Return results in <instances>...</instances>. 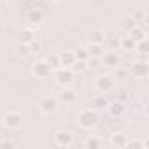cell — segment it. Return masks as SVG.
<instances>
[{"label": "cell", "mask_w": 149, "mask_h": 149, "mask_svg": "<svg viewBox=\"0 0 149 149\" xmlns=\"http://www.w3.org/2000/svg\"><path fill=\"white\" fill-rule=\"evenodd\" d=\"M128 37H130V39H133L135 42H139V40L146 39V32H144L139 25H135L133 28H130V30H128Z\"/></svg>", "instance_id": "2e32d148"}, {"label": "cell", "mask_w": 149, "mask_h": 149, "mask_svg": "<svg viewBox=\"0 0 149 149\" xmlns=\"http://www.w3.org/2000/svg\"><path fill=\"white\" fill-rule=\"evenodd\" d=\"M135 25H137V23H135V21H133V19H132V18H130V19H128V21H126V30H130V28H133V26H135Z\"/></svg>", "instance_id": "d6a6232c"}, {"label": "cell", "mask_w": 149, "mask_h": 149, "mask_svg": "<svg viewBox=\"0 0 149 149\" xmlns=\"http://www.w3.org/2000/svg\"><path fill=\"white\" fill-rule=\"evenodd\" d=\"M128 74H130L128 68L118 65V67H116V72H114V79H119V81H121V79H126V77H128Z\"/></svg>", "instance_id": "4316f807"}, {"label": "cell", "mask_w": 149, "mask_h": 149, "mask_svg": "<svg viewBox=\"0 0 149 149\" xmlns=\"http://www.w3.org/2000/svg\"><path fill=\"white\" fill-rule=\"evenodd\" d=\"M51 67L46 63V60H39L32 65V74L37 77V79H47L51 76Z\"/></svg>", "instance_id": "5b68a950"}, {"label": "cell", "mask_w": 149, "mask_h": 149, "mask_svg": "<svg viewBox=\"0 0 149 149\" xmlns=\"http://www.w3.org/2000/svg\"><path fill=\"white\" fill-rule=\"evenodd\" d=\"M128 72H132L137 79H146L149 76V63L146 60H139V61H135V63L130 65Z\"/></svg>", "instance_id": "277c9868"}, {"label": "cell", "mask_w": 149, "mask_h": 149, "mask_svg": "<svg viewBox=\"0 0 149 149\" xmlns=\"http://www.w3.org/2000/svg\"><path fill=\"white\" fill-rule=\"evenodd\" d=\"M70 70L72 72H77V74H81V72H84V70H88V61H83V60H76L72 65H70Z\"/></svg>", "instance_id": "ffe728a7"}, {"label": "cell", "mask_w": 149, "mask_h": 149, "mask_svg": "<svg viewBox=\"0 0 149 149\" xmlns=\"http://www.w3.org/2000/svg\"><path fill=\"white\" fill-rule=\"evenodd\" d=\"M54 142H56V146H60V147H68V146H72V142H74V133H72L70 130H58V132L54 133Z\"/></svg>", "instance_id": "52a82bcc"}, {"label": "cell", "mask_w": 149, "mask_h": 149, "mask_svg": "<svg viewBox=\"0 0 149 149\" xmlns=\"http://www.w3.org/2000/svg\"><path fill=\"white\" fill-rule=\"evenodd\" d=\"M118 100H119V102H123V104H125V102H126V100H128V95H126V91H121V93H119V95H118Z\"/></svg>", "instance_id": "1f68e13d"}, {"label": "cell", "mask_w": 149, "mask_h": 149, "mask_svg": "<svg viewBox=\"0 0 149 149\" xmlns=\"http://www.w3.org/2000/svg\"><path fill=\"white\" fill-rule=\"evenodd\" d=\"M74 56H76V60L88 61V58H90V53H88V49H86V47H79L76 53H74Z\"/></svg>", "instance_id": "83f0119b"}, {"label": "cell", "mask_w": 149, "mask_h": 149, "mask_svg": "<svg viewBox=\"0 0 149 149\" xmlns=\"http://www.w3.org/2000/svg\"><path fill=\"white\" fill-rule=\"evenodd\" d=\"M88 40H90L91 44H104V42L107 40V35H105L102 30H93V32H90Z\"/></svg>", "instance_id": "9a60e30c"}, {"label": "cell", "mask_w": 149, "mask_h": 149, "mask_svg": "<svg viewBox=\"0 0 149 149\" xmlns=\"http://www.w3.org/2000/svg\"><path fill=\"white\" fill-rule=\"evenodd\" d=\"M51 2H61V0H51Z\"/></svg>", "instance_id": "e575fe53"}, {"label": "cell", "mask_w": 149, "mask_h": 149, "mask_svg": "<svg viewBox=\"0 0 149 149\" xmlns=\"http://www.w3.org/2000/svg\"><path fill=\"white\" fill-rule=\"evenodd\" d=\"M14 53L19 56V58H28L32 53H30V47H28V44H23V42H18L16 44V47H14Z\"/></svg>", "instance_id": "d6986e66"}, {"label": "cell", "mask_w": 149, "mask_h": 149, "mask_svg": "<svg viewBox=\"0 0 149 149\" xmlns=\"http://www.w3.org/2000/svg\"><path fill=\"white\" fill-rule=\"evenodd\" d=\"M116 86V79L112 76H107V74H102V76H98L95 79V90L98 93H111Z\"/></svg>", "instance_id": "7a4b0ae2"}, {"label": "cell", "mask_w": 149, "mask_h": 149, "mask_svg": "<svg viewBox=\"0 0 149 149\" xmlns=\"http://www.w3.org/2000/svg\"><path fill=\"white\" fill-rule=\"evenodd\" d=\"M119 46H121V49L123 51H133L135 49V40L133 39H130V37H123L121 40H119Z\"/></svg>", "instance_id": "44dd1931"}, {"label": "cell", "mask_w": 149, "mask_h": 149, "mask_svg": "<svg viewBox=\"0 0 149 149\" xmlns=\"http://www.w3.org/2000/svg\"><path fill=\"white\" fill-rule=\"evenodd\" d=\"M46 63L51 67V70H54V68L61 67V65H60V56H58V54H47V58H46Z\"/></svg>", "instance_id": "cb8c5ba5"}, {"label": "cell", "mask_w": 149, "mask_h": 149, "mask_svg": "<svg viewBox=\"0 0 149 149\" xmlns=\"http://www.w3.org/2000/svg\"><path fill=\"white\" fill-rule=\"evenodd\" d=\"M54 81L60 86H68L74 81V72L70 70V67H58L54 72Z\"/></svg>", "instance_id": "3957f363"}, {"label": "cell", "mask_w": 149, "mask_h": 149, "mask_svg": "<svg viewBox=\"0 0 149 149\" xmlns=\"http://www.w3.org/2000/svg\"><path fill=\"white\" fill-rule=\"evenodd\" d=\"M77 123L81 128L84 130H91L97 126L98 123V114L93 111V109H83L79 114H77Z\"/></svg>", "instance_id": "6da1fadb"}, {"label": "cell", "mask_w": 149, "mask_h": 149, "mask_svg": "<svg viewBox=\"0 0 149 149\" xmlns=\"http://www.w3.org/2000/svg\"><path fill=\"white\" fill-rule=\"evenodd\" d=\"M28 47H30V53H40L42 51V42L39 39H33L32 42H28Z\"/></svg>", "instance_id": "f546056e"}, {"label": "cell", "mask_w": 149, "mask_h": 149, "mask_svg": "<svg viewBox=\"0 0 149 149\" xmlns=\"http://www.w3.org/2000/svg\"><path fill=\"white\" fill-rule=\"evenodd\" d=\"M130 18H132V19H133V21L139 25V23H142V21H144L146 14H144V11H140V9H135V11L130 14Z\"/></svg>", "instance_id": "f1b7e54d"}, {"label": "cell", "mask_w": 149, "mask_h": 149, "mask_svg": "<svg viewBox=\"0 0 149 149\" xmlns=\"http://www.w3.org/2000/svg\"><path fill=\"white\" fill-rule=\"evenodd\" d=\"M147 146V142H144V140H140V139H128V142H126V147L125 149H144Z\"/></svg>", "instance_id": "603a6c76"}, {"label": "cell", "mask_w": 149, "mask_h": 149, "mask_svg": "<svg viewBox=\"0 0 149 149\" xmlns=\"http://www.w3.org/2000/svg\"><path fill=\"white\" fill-rule=\"evenodd\" d=\"M33 39H37V35H35L33 28H23V30L18 33V40H19V42H23V44H28V42H32Z\"/></svg>", "instance_id": "5bb4252c"}, {"label": "cell", "mask_w": 149, "mask_h": 149, "mask_svg": "<svg viewBox=\"0 0 149 149\" xmlns=\"http://www.w3.org/2000/svg\"><path fill=\"white\" fill-rule=\"evenodd\" d=\"M39 107H40V111H42L44 114H51V112L56 111V98H53V97H44V98H40Z\"/></svg>", "instance_id": "9c48e42d"}, {"label": "cell", "mask_w": 149, "mask_h": 149, "mask_svg": "<svg viewBox=\"0 0 149 149\" xmlns=\"http://www.w3.org/2000/svg\"><path fill=\"white\" fill-rule=\"evenodd\" d=\"M2 142H4V139H2V137H0V146H2Z\"/></svg>", "instance_id": "836d02e7"}, {"label": "cell", "mask_w": 149, "mask_h": 149, "mask_svg": "<svg viewBox=\"0 0 149 149\" xmlns=\"http://www.w3.org/2000/svg\"><path fill=\"white\" fill-rule=\"evenodd\" d=\"M58 56H60V65L61 67H70L74 61H76V56H74V53H70V51H63Z\"/></svg>", "instance_id": "ac0fdd59"}, {"label": "cell", "mask_w": 149, "mask_h": 149, "mask_svg": "<svg viewBox=\"0 0 149 149\" xmlns=\"http://www.w3.org/2000/svg\"><path fill=\"white\" fill-rule=\"evenodd\" d=\"M88 49V53H90V56H102V44H91L90 42V46L86 47Z\"/></svg>", "instance_id": "484cf974"}, {"label": "cell", "mask_w": 149, "mask_h": 149, "mask_svg": "<svg viewBox=\"0 0 149 149\" xmlns=\"http://www.w3.org/2000/svg\"><path fill=\"white\" fill-rule=\"evenodd\" d=\"M98 67H100V60L97 56H93V58L90 56L88 58V68H98Z\"/></svg>", "instance_id": "4dcf8cb0"}, {"label": "cell", "mask_w": 149, "mask_h": 149, "mask_svg": "<svg viewBox=\"0 0 149 149\" xmlns=\"http://www.w3.org/2000/svg\"><path fill=\"white\" fill-rule=\"evenodd\" d=\"M25 18H26V21L30 23V25H39V23H42V19H44V14H42V11L40 9H30L26 14H25Z\"/></svg>", "instance_id": "7c38bea8"}, {"label": "cell", "mask_w": 149, "mask_h": 149, "mask_svg": "<svg viewBox=\"0 0 149 149\" xmlns=\"http://www.w3.org/2000/svg\"><path fill=\"white\" fill-rule=\"evenodd\" d=\"M102 65L116 68L119 65V54L118 53H112V51H107L105 54H102Z\"/></svg>", "instance_id": "8fae6325"}, {"label": "cell", "mask_w": 149, "mask_h": 149, "mask_svg": "<svg viewBox=\"0 0 149 149\" xmlns=\"http://www.w3.org/2000/svg\"><path fill=\"white\" fill-rule=\"evenodd\" d=\"M86 149H100V146H102V140L98 139V137H90V139H86Z\"/></svg>", "instance_id": "d4e9b609"}, {"label": "cell", "mask_w": 149, "mask_h": 149, "mask_svg": "<svg viewBox=\"0 0 149 149\" xmlns=\"http://www.w3.org/2000/svg\"><path fill=\"white\" fill-rule=\"evenodd\" d=\"M126 142H128V137H126L125 133H121V132L111 135V144H112L114 147H118V149H125V147H126Z\"/></svg>", "instance_id": "4fadbf2b"}, {"label": "cell", "mask_w": 149, "mask_h": 149, "mask_svg": "<svg viewBox=\"0 0 149 149\" xmlns=\"http://www.w3.org/2000/svg\"><path fill=\"white\" fill-rule=\"evenodd\" d=\"M0 2H2V0H0Z\"/></svg>", "instance_id": "d590c367"}, {"label": "cell", "mask_w": 149, "mask_h": 149, "mask_svg": "<svg viewBox=\"0 0 149 149\" xmlns=\"http://www.w3.org/2000/svg\"><path fill=\"white\" fill-rule=\"evenodd\" d=\"M107 104H109V102H107V97H105L104 93L93 97V107H97V109H105Z\"/></svg>", "instance_id": "7402d4cb"}, {"label": "cell", "mask_w": 149, "mask_h": 149, "mask_svg": "<svg viewBox=\"0 0 149 149\" xmlns=\"http://www.w3.org/2000/svg\"><path fill=\"white\" fill-rule=\"evenodd\" d=\"M133 51H137V53L142 56V60H146V56H147V53H149V44H147V39H142V40L135 42V49H133Z\"/></svg>", "instance_id": "e0dca14e"}, {"label": "cell", "mask_w": 149, "mask_h": 149, "mask_svg": "<svg viewBox=\"0 0 149 149\" xmlns=\"http://www.w3.org/2000/svg\"><path fill=\"white\" fill-rule=\"evenodd\" d=\"M107 111H109V114H111L112 118H121V116L125 114L126 107H125V104H123V102H119V100H114V102L107 104Z\"/></svg>", "instance_id": "30bf717a"}, {"label": "cell", "mask_w": 149, "mask_h": 149, "mask_svg": "<svg viewBox=\"0 0 149 149\" xmlns=\"http://www.w3.org/2000/svg\"><path fill=\"white\" fill-rule=\"evenodd\" d=\"M4 125L9 130H19L23 126V114L21 112H7L4 116Z\"/></svg>", "instance_id": "8992f818"}, {"label": "cell", "mask_w": 149, "mask_h": 149, "mask_svg": "<svg viewBox=\"0 0 149 149\" xmlns=\"http://www.w3.org/2000/svg\"><path fill=\"white\" fill-rule=\"evenodd\" d=\"M58 98H60V102H63L67 105H72V104H76V100H77V93L74 90H70V88H67V86H63V90L58 93Z\"/></svg>", "instance_id": "ba28073f"}]
</instances>
